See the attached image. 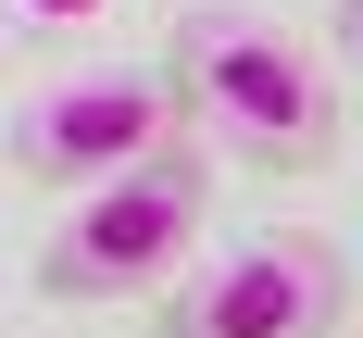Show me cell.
Here are the masks:
<instances>
[{
  "mask_svg": "<svg viewBox=\"0 0 363 338\" xmlns=\"http://www.w3.org/2000/svg\"><path fill=\"white\" fill-rule=\"evenodd\" d=\"M176 75L163 63H75V75H50L13 125H0V163L26 188H101V176H125V163H150V150H176Z\"/></svg>",
  "mask_w": 363,
  "mask_h": 338,
  "instance_id": "obj_4",
  "label": "cell"
},
{
  "mask_svg": "<svg viewBox=\"0 0 363 338\" xmlns=\"http://www.w3.org/2000/svg\"><path fill=\"white\" fill-rule=\"evenodd\" d=\"M201 238H213V163L201 150H150V163L75 188L63 213H50L38 288L50 300H163L201 263Z\"/></svg>",
  "mask_w": 363,
  "mask_h": 338,
  "instance_id": "obj_2",
  "label": "cell"
},
{
  "mask_svg": "<svg viewBox=\"0 0 363 338\" xmlns=\"http://www.w3.org/2000/svg\"><path fill=\"white\" fill-rule=\"evenodd\" d=\"M163 75H176V113L201 138H225L263 176H313L338 163V75L326 50L289 26V13H251V0H201L163 38Z\"/></svg>",
  "mask_w": 363,
  "mask_h": 338,
  "instance_id": "obj_1",
  "label": "cell"
},
{
  "mask_svg": "<svg viewBox=\"0 0 363 338\" xmlns=\"http://www.w3.org/2000/svg\"><path fill=\"white\" fill-rule=\"evenodd\" d=\"M326 50H338V63L363 75V0H326Z\"/></svg>",
  "mask_w": 363,
  "mask_h": 338,
  "instance_id": "obj_5",
  "label": "cell"
},
{
  "mask_svg": "<svg viewBox=\"0 0 363 338\" xmlns=\"http://www.w3.org/2000/svg\"><path fill=\"white\" fill-rule=\"evenodd\" d=\"M338 313H351V251L313 225H251L163 288L150 338H338Z\"/></svg>",
  "mask_w": 363,
  "mask_h": 338,
  "instance_id": "obj_3",
  "label": "cell"
}]
</instances>
